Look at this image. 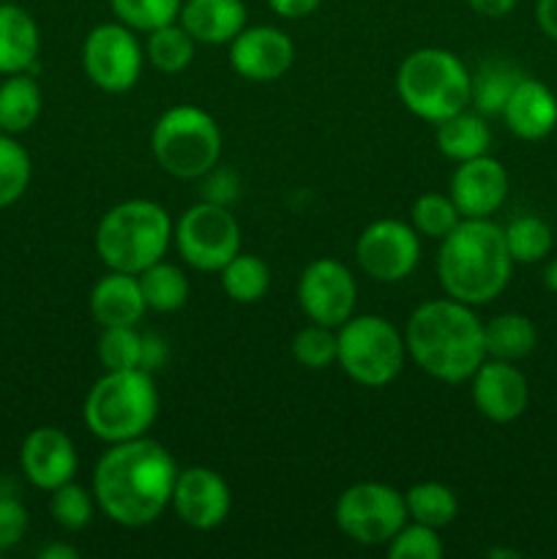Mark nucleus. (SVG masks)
<instances>
[{
	"label": "nucleus",
	"instance_id": "f03ea898",
	"mask_svg": "<svg viewBox=\"0 0 557 559\" xmlns=\"http://www.w3.org/2000/svg\"><path fill=\"white\" fill-rule=\"evenodd\" d=\"M404 344L420 371L448 385L467 382L486 360L484 322L473 306L448 295L426 300L410 314Z\"/></svg>",
	"mask_w": 557,
	"mask_h": 559
},
{
	"label": "nucleus",
	"instance_id": "1a4fd4ad",
	"mask_svg": "<svg viewBox=\"0 0 557 559\" xmlns=\"http://www.w3.org/2000/svg\"><path fill=\"white\" fill-rule=\"evenodd\" d=\"M336 527L360 546H388L410 522L402 491L377 480H364L339 495L333 508Z\"/></svg>",
	"mask_w": 557,
	"mask_h": 559
},
{
	"label": "nucleus",
	"instance_id": "b1692460",
	"mask_svg": "<svg viewBox=\"0 0 557 559\" xmlns=\"http://www.w3.org/2000/svg\"><path fill=\"white\" fill-rule=\"evenodd\" d=\"M535 344H538V331H535L530 317L508 311V314H497L489 322H484L486 358L517 364L533 353Z\"/></svg>",
	"mask_w": 557,
	"mask_h": 559
},
{
	"label": "nucleus",
	"instance_id": "2f4dec72",
	"mask_svg": "<svg viewBox=\"0 0 557 559\" xmlns=\"http://www.w3.org/2000/svg\"><path fill=\"white\" fill-rule=\"evenodd\" d=\"M413 218L415 233L424 235V238L442 240L446 235H451L457 229V224L462 222V213L453 205L451 194H440V191H426L418 200L413 202Z\"/></svg>",
	"mask_w": 557,
	"mask_h": 559
},
{
	"label": "nucleus",
	"instance_id": "cd10ccee",
	"mask_svg": "<svg viewBox=\"0 0 557 559\" xmlns=\"http://www.w3.org/2000/svg\"><path fill=\"white\" fill-rule=\"evenodd\" d=\"M197 52V41L189 36L180 22H169V25L156 27L147 33L145 44V60L162 74H180L191 66Z\"/></svg>",
	"mask_w": 557,
	"mask_h": 559
},
{
	"label": "nucleus",
	"instance_id": "f3484780",
	"mask_svg": "<svg viewBox=\"0 0 557 559\" xmlns=\"http://www.w3.org/2000/svg\"><path fill=\"white\" fill-rule=\"evenodd\" d=\"M448 194H451L462 218H491L508 197L506 167L489 153L457 164Z\"/></svg>",
	"mask_w": 557,
	"mask_h": 559
},
{
	"label": "nucleus",
	"instance_id": "37998d69",
	"mask_svg": "<svg viewBox=\"0 0 557 559\" xmlns=\"http://www.w3.org/2000/svg\"><path fill=\"white\" fill-rule=\"evenodd\" d=\"M519 0H467L470 9L481 16H489V20H500V16H508L513 9H517Z\"/></svg>",
	"mask_w": 557,
	"mask_h": 559
},
{
	"label": "nucleus",
	"instance_id": "72a5a7b5",
	"mask_svg": "<svg viewBox=\"0 0 557 559\" xmlns=\"http://www.w3.org/2000/svg\"><path fill=\"white\" fill-rule=\"evenodd\" d=\"M96 353L104 371L142 369V333L137 325L102 328Z\"/></svg>",
	"mask_w": 557,
	"mask_h": 559
},
{
	"label": "nucleus",
	"instance_id": "e433bc0d",
	"mask_svg": "<svg viewBox=\"0 0 557 559\" xmlns=\"http://www.w3.org/2000/svg\"><path fill=\"white\" fill-rule=\"evenodd\" d=\"M333 331H336V328L317 325V322L300 328V331L293 336L295 364H300L304 369H311V371L328 369V366L336 364L339 336Z\"/></svg>",
	"mask_w": 557,
	"mask_h": 559
},
{
	"label": "nucleus",
	"instance_id": "c03bdc74",
	"mask_svg": "<svg viewBox=\"0 0 557 559\" xmlns=\"http://www.w3.org/2000/svg\"><path fill=\"white\" fill-rule=\"evenodd\" d=\"M535 22L544 31V36L557 41V0H538L535 3Z\"/></svg>",
	"mask_w": 557,
	"mask_h": 559
},
{
	"label": "nucleus",
	"instance_id": "de8ad7c7",
	"mask_svg": "<svg viewBox=\"0 0 557 559\" xmlns=\"http://www.w3.org/2000/svg\"><path fill=\"white\" fill-rule=\"evenodd\" d=\"M0 3H11V0H0Z\"/></svg>",
	"mask_w": 557,
	"mask_h": 559
},
{
	"label": "nucleus",
	"instance_id": "79ce46f5",
	"mask_svg": "<svg viewBox=\"0 0 557 559\" xmlns=\"http://www.w3.org/2000/svg\"><path fill=\"white\" fill-rule=\"evenodd\" d=\"M320 3L322 0H268L273 14H278L282 20H304V16L315 14Z\"/></svg>",
	"mask_w": 557,
	"mask_h": 559
},
{
	"label": "nucleus",
	"instance_id": "4be33fe9",
	"mask_svg": "<svg viewBox=\"0 0 557 559\" xmlns=\"http://www.w3.org/2000/svg\"><path fill=\"white\" fill-rule=\"evenodd\" d=\"M42 49L36 20L14 3H0V74L31 71Z\"/></svg>",
	"mask_w": 557,
	"mask_h": 559
},
{
	"label": "nucleus",
	"instance_id": "4468645a",
	"mask_svg": "<svg viewBox=\"0 0 557 559\" xmlns=\"http://www.w3.org/2000/svg\"><path fill=\"white\" fill-rule=\"evenodd\" d=\"M169 508L186 527L208 533L227 522L233 511V495H229L227 480L216 469L189 467L178 473Z\"/></svg>",
	"mask_w": 557,
	"mask_h": 559
},
{
	"label": "nucleus",
	"instance_id": "0eeeda50",
	"mask_svg": "<svg viewBox=\"0 0 557 559\" xmlns=\"http://www.w3.org/2000/svg\"><path fill=\"white\" fill-rule=\"evenodd\" d=\"M151 151L167 175L178 180H200L222 158V129L202 107L175 104L153 123Z\"/></svg>",
	"mask_w": 557,
	"mask_h": 559
},
{
	"label": "nucleus",
	"instance_id": "dca6fc26",
	"mask_svg": "<svg viewBox=\"0 0 557 559\" xmlns=\"http://www.w3.org/2000/svg\"><path fill=\"white\" fill-rule=\"evenodd\" d=\"M475 409L491 424H511L522 418L530 404L528 377L511 360L486 358L473 377Z\"/></svg>",
	"mask_w": 557,
	"mask_h": 559
},
{
	"label": "nucleus",
	"instance_id": "7c9ffc66",
	"mask_svg": "<svg viewBox=\"0 0 557 559\" xmlns=\"http://www.w3.org/2000/svg\"><path fill=\"white\" fill-rule=\"evenodd\" d=\"M506 235L508 254L513 262H522V265H533V262L546 260V254L552 251V227L538 216H519L502 229Z\"/></svg>",
	"mask_w": 557,
	"mask_h": 559
},
{
	"label": "nucleus",
	"instance_id": "20e7f679",
	"mask_svg": "<svg viewBox=\"0 0 557 559\" xmlns=\"http://www.w3.org/2000/svg\"><path fill=\"white\" fill-rule=\"evenodd\" d=\"M175 224L153 200H126L109 207L96 227V254L109 271L140 276L153 262L164 260L173 243Z\"/></svg>",
	"mask_w": 557,
	"mask_h": 559
},
{
	"label": "nucleus",
	"instance_id": "58836bf2",
	"mask_svg": "<svg viewBox=\"0 0 557 559\" xmlns=\"http://www.w3.org/2000/svg\"><path fill=\"white\" fill-rule=\"evenodd\" d=\"M27 524H31L27 508L11 495L0 497V551L14 549L25 538Z\"/></svg>",
	"mask_w": 557,
	"mask_h": 559
},
{
	"label": "nucleus",
	"instance_id": "4c0bfd02",
	"mask_svg": "<svg viewBox=\"0 0 557 559\" xmlns=\"http://www.w3.org/2000/svg\"><path fill=\"white\" fill-rule=\"evenodd\" d=\"M442 555H446V546L437 530L420 522H407L388 540L391 559H442Z\"/></svg>",
	"mask_w": 557,
	"mask_h": 559
},
{
	"label": "nucleus",
	"instance_id": "a18cd8bd",
	"mask_svg": "<svg viewBox=\"0 0 557 559\" xmlns=\"http://www.w3.org/2000/svg\"><path fill=\"white\" fill-rule=\"evenodd\" d=\"M38 557L42 559H76L80 557V551L69 544H49L38 551Z\"/></svg>",
	"mask_w": 557,
	"mask_h": 559
},
{
	"label": "nucleus",
	"instance_id": "f8f14e48",
	"mask_svg": "<svg viewBox=\"0 0 557 559\" xmlns=\"http://www.w3.org/2000/svg\"><path fill=\"white\" fill-rule=\"evenodd\" d=\"M355 260L369 278L399 284L418 267L420 235L399 218H377L355 240Z\"/></svg>",
	"mask_w": 557,
	"mask_h": 559
},
{
	"label": "nucleus",
	"instance_id": "bb28decb",
	"mask_svg": "<svg viewBox=\"0 0 557 559\" xmlns=\"http://www.w3.org/2000/svg\"><path fill=\"white\" fill-rule=\"evenodd\" d=\"M522 76V71L508 63V60L495 58L481 63L478 71L473 74V98H470L475 112H481L484 118L486 115H500Z\"/></svg>",
	"mask_w": 557,
	"mask_h": 559
},
{
	"label": "nucleus",
	"instance_id": "39448f33",
	"mask_svg": "<svg viewBox=\"0 0 557 559\" xmlns=\"http://www.w3.org/2000/svg\"><path fill=\"white\" fill-rule=\"evenodd\" d=\"M399 102L426 123H442L470 107L473 74L462 58L442 47H420L399 63Z\"/></svg>",
	"mask_w": 557,
	"mask_h": 559
},
{
	"label": "nucleus",
	"instance_id": "c756f323",
	"mask_svg": "<svg viewBox=\"0 0 557 559\" xmlns=\"http://www.w3.org/2000/svg\"><path fill=\"white\" fill-rule=\"evenodd\" d=\"M222 289L235 304H257L271 289V267L257 254H235L222 267Z\"/></svg>",
	"mask_w": 557,
	"mask_h": 559
},
{
	"label": "nucleus",
	"instance_id": "a19ab883",
	"mask_svg": "<svg viewBox=\"0 0 557 559\" xmlns=\"http://www.w3.org/2000/svg\"><path fill=\"white\" fill-rule=\"evenodd\" d=\"M169 349H167V342H164L158 333H142V369L145 371H156L162 369L164 360H167Z\"/></svg>",
	"mask_w": 557,
	"mask_h": 559
},
{
	"label": "nucleus",
	"instance_id": "a211bd4d",
	"mask_svg": "<svg viewBox=\"0 0 557 559\" xmlns=\"http://www.w3.org/2000/svg\"><path fill=\"white\" fill-rule=\"evenodd\" d=\"M20 464L25 478L36 489L55 491L58 486L74 480L80 456L66 431L55 429V426H38L22 442Z\"/></svg>",
	"mask_w": 557,
	"mask_h": 559
},
{
	"label": "nucleus",
	"instance_id": "393cba45",
	"mask_svg": "<svg viewBox=\"0 0 557 559\" xmlns=\"http://www.w3.org/2000/svg\"><path fill=\"white\" fill-rule=\"evenodd\" d=\"M42 115V87L27 71L9 74L0 82V131L22 134Z\"/></svg>",
	"mask_w": 557,
	"mask_h": 559
},
{
	"label": "nucleus",
	"instance_id": "f704fd0d",
	"mask_svg": "<svg viewBox=\"0 0 557 559\" xmlns=\"http://www.w3.org/2000/svg\"><path fill=\"white\" fill-rule=\"evenodd\" d=\"M115 20L134 33H151L156 27L178 22L183 0H109Z\"/></svg>",
	"mask_w": 557,
	"mask_h": 559
},
{
	"label": "nucleus",
	"instance_id": "c85d7f7f",
	"mask_svg": "<svg viewBox=\"0 0 557 559\" xmlns=\"http://www.w3.org/2000/svg\"><path fill=\"white\" fill-rule=\"evenodd\" d=\"M404 502H407L410 522H420L435 530L448 527L459 513V500L453 489L437 484V480H420V484L410 486L404 491Z\"/></svg>",
	"mask_w": 557,
	"mask_h": 559
},
{
	"label": "nucleus",
	"instance_id": "412c9836",
	"mask_svg": "<svg viewBox=\"0 0 557 559\" xmlns=\"http://www.w3.org/2000/svg\"><path fill=\"white\" fill-rule=\"evenodd\" d=\"M178 22L197 44L222 47L246 27V5L244 0H183Z\"/></svg>",
	"mask_w": 557,
	"mask_h": 559
},
{
	"label": "nucleus",
	"instance_id": "5701e85b",
	"mask_svg": "<svg viewBox=\"0 0 557 559\" xmlns=\"http://www.w3.org/2000/svg\"><path fill=\"white\" fill-rule=\"evenodd\" d=\"M437 147L448 162H470V158L486 156L491 147V129L481 112L462 109L453 118L437 123Z\"/></svg>",
	"mask_w": 557,
	"mask_h": 559
},
{
	"label": "nucleus",
	"instance_id": "9d476101",
	"mask_svg": "<svg viewBox=\"0 0 557 559\" xmlns=\"http://www.w3.org/2000/svg\"><path fill=\"white\" fill-rule=\"evenodd\" d=\"M180 260L200 273H218L240 251V224L227 205L197 202L175 224Z\"/></svg>",
	"mask_w": 557,
	"mask_h": 559
},
{
	"label": "nucleus",
	"instance_id": "f257e3e1",
	"mask_svg": "<svg viewBox=\"0 0 557 559\" xmlns=\"http://www.w3.org/2000/svg\"><path fill=\"white\" fill-rule=\"evenodd\" d=\"M178 464L162 442L151 437L115 442L93 469V497L109 522L120 527H147L173 502Z\"/></svg>",
	"mask_w": 557,
	"mask_h": 559
},
{
	"label": "nucleus",
	"instance_id": "ea45409f",
	"mask_svg": "<svg viewBox=\"0 0 557 559\" xmlns=\"http://www.w3.org/2000/svg\"><path fill=\"white\" fill-rule=\"evenodd\" d=\"M202 200L208 202H216V205H227L233 200H238L240 194V180L238 175H233L229 169H222L216 164V167L211 169V173L202 175Z\"/></svg>",
	"mask_w": 557,
	"mask_h": 559
},
{
	"label": "nucleus",
	"instance_id": "473e14b6",
	"mask_svg": "<svg viewBox=\"0 0 557 559\" xmlns=\"http://www.w3.org/2000/svg\"><path fill=\"white\" fill-rule=\"evenodd\" d=\"M33 164L14 134L0 131V211L14 205L31 186Z\"/></svg>",
	"mask_w": 557,
	"mask_h": 559
},
{
	"label": "nucleus",
	"instance_id": "aec40b11",
	"mask_svg": "<svg viewBox=\"0 0 557 559\" xmlns=\"http://www.w3.org/2000/svg\"><path fill=\"white\" fill-rule=\"evenodd\" d=\"M147 306L134 273L109 271L91 289V314L102 328L140 325Z\"/></svg>",
	"mask_w": 557,
	"mask_h": 559
},
{
	"label": "nucleus",
	"instance_id": "49530a36",
	"mask_svg": "<svg viewBox=\"0 0 557 559\" xmlns=\"http://www.w3.org/2000/svg\"><path fill=\"white\" fill-rule=\"evenodd\" d=\"M544 284L549 293H557V260H552L544 271Z\"/></svg>",
	"mask_w": 557,
	"mask_h": 559
},
{
	"label": "nucleus",
	"instance_id": "7ed1b4c3",
	"mask_svg": "<svg viewBox=\"0 0 557 559\" xmlns=\"http://www.w3.org/2000/svg\"><path fill=\"white\" fill-rule=\"evenodd\" d=\"M513 260L506 235L491 218H462L440 240L437 276L448 298L467 306L491 304L511 282Z\"/></svg>",
	"mask_w": 557,
	"mask_h": 559
},
{
	"label": "nucleus",
	"instance_id": "c9c22d12",
	"mask_svg": "<svg viewBox=\"0 0 557 559\" xmlns=\"http://www.w3.org/2000/svg\"><path fill=\"white\" fill-rule=\"evenodd\" d=\"M49 495H52L49 497V513H52L55 524H60L69 533H80L93 522V513H96L98 506L93 491H87L85 486L69 480V484L58 486Z\"/></svg>",
	"mask_w": 557,
	"mask_h": 559
},
{
	"label": "nucleus",
	"instance_id": "423d86ee",
	"mask_svg": "<svg viewBox=\"0 0 557 559\" xmlns=\"http://www.w3.org/2000/svg\"><path fill=\"white\" fill-rule=\"evenodd\" d=\"M158 415V391L145 369L104 371L87 391L82 418L96 440L115 442L145 437Z\"/></svg>",
	"mask_w": 557,
	"mask_h": 559
},
{
	"label": "nucleus",
	"instance_id": "6ab92c4d",
	"mask_svg": "<svg viewBox=\"0 0 557 559\" xmlns=\"http://www.w3.org/2000/svg\"><path fill=\"white\" fill-rule=\"evenodd\" d=\"M500 115L519 140H544L557 129V96L541 80L522 76Z\"/></svg>",
	"mask_w": 557,
	"mask_h": 559
},
{
	"label": "nucleus",
	"instance_id": "6e6552de",
	"mask_svg": "<svg viewBox=\"0 0 557 559\" xmlns=\"http://www.w3.org/2000/svg\"><path fill=\"white\" fill-rule=\"evenodd\" d=\"M339 358L344 374L364 388H386L402 374L407 360L404 333L386 317L358 314L336 328Z\"/></svg>",
	"mask_w": 557,
	"mask_h": 559
},
{
	"label": "nucleus",
	"instance_id": "ddd939ff",
	"mask_svg": "<svg viewBox=\"0 0 557 559\" xmlns=\"http://www.w3.org/2000/svg\"><path fill=\"white\" fill-rule=\"evenodd\" d=\"M358 284L349 267L333 257L309 262L298 278V306L311 322L339 328L355 314Z\"/></svg>",
	"mask_w": 557,
	"mask_h": 559
},
{
	"label": "nucleus",
	"instance_id": "2eb2a0df",
	"mask_svg": "<svg viewBox=\"0 0 557 559\" xmlns=\"http://www.w3.org/2000/svg\"><path fill=\"white\" fill-rule=\"evenodd\" d=\"M295 44L273 25L244 27L229 41V66L249 82H273L293 69Z\"/></svg>",
	"mask_w": 557,
	"mask_h": 559
},
{
	"label": "nucleus",
	"instance_id": "9b49d317",
	"mask_svg": "<svg viewBox=\"0 0 557 559\" xmlns=\"http://www.w3.org/2000/svg\"><path fill=\"white\" fill-rule=\"evenodd\" d=\"M82 69L104 93H126L140 82L145 69V47L123 22H102L82 44Z\"/></svg>",
	"mask_w": 557,
	"mask_h": 559
},
{
	"label": "nucleus",
	"instance_id": "09e8293b",
	"mask_svg": "<svg viewBox=\"0 0 557 559\" xmlns=\"http://www.w3.org/2000/svg\"><path fill=\"white\" fill-rule=\"evenodd\" d=\"M0 555H3V551H0Z\"/></svg>",
	"mask_w": 557,
	"mask_h": 559
},
{
	"label": "nucleus",
	"instance_id": "a878e982",
	"mask_svg": "<svg viewBox=\"0 0 557 559\" xmlns=\"http://www.w3.org/2000/svg\"><path fill=\"white\" fill-rule=\"evenodd\" d=\"M140 287L142 298H145V306L151 311H158V314H169V311L183 309L186 300L191 295V282L186 276L183 267L173 265L167 260L153 262L151 267L140 273Z\"/></svg>",
	"mask_w": 557,
	"mask_h": 559
}]
</instances>
